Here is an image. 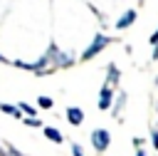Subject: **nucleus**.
<instances>
[{
    "label": "nucleus",
    "mask_w": 158,
    "mask_h": 156,
    "mask_svg": "<svg viewBox=\"0 0 158 156\" xmlns=\"http://www.w3.org/2000/svg\"><path fill=\"white\" fill-rule=\"evenodd\" d=\"M47 54V59H49V64L52 67H72V54H67V52H62L57 45H49V50L44 52Z\"/></svg>",
    "instance_id": "nucleus-1"
},
{
    "label": "nucleus",
    "mask_w": 158,
    "mask_h": 156,
    "mask_svg": "<svg viewBox=\"0 0 158 156\" xmlns=\"http://www.w3.org/2000/svg\"><path fill=\"white\" fill-rule=\"evenodd\" d=\"M106 45H111V37H109V35H101V32H99V35H96V37L91 40V45H89V47H86V50L81 52V59L86 62V59L96 57V54H99V52H101V50H104Z\"/></svg>",
    "instance_id": "nucleus-2"
},
{
    "label": "nucleus",
    "mask_w": 158,
    "mask_h": 156,
    "mask_svg": "<svg viewBox=\"0 0 158 156\" xmlns=\"http://www.w3.org/2000/svg\"><path fill=\"white\" fill-rule=\"evenodd\" d=\"M109 144H111V134L106 129H94L91 131V146L96 149V154H104L109 149Z\"/></svg>",
    "instance_id": "nucleus-3"
},
{
    "label": "nucleus",
    "mask_w": 158,
    "mask_h": 156,
    "mask_svg": "<svg viewBox=\"0 0 158 156\" xmlns=\"http://www.w3.org/2000/svg\"><path fill=\"white\" fill-rule=\"evenodd\" d=\"M136 17H138V12H136L133 7H128V10L116 20V30H126V27H131V25L136 22Z\"/></svg>",
    "instance_id": "nucleus-4"
},
{
    "label": "nucleus",
    "mask_w": 158,
    "mask_h": 156,
    "mask_svg": "<svg viewBox=\"0 0 158 156\" xmlns=\"http://www.w3.org/2000/svg\"><path fill=\"white\" fill-rule=\"evenodd\" d=\"M111 99H114V92H111V87H109V84H104V87H101V92H99V109H101V111H106V109L111 106Z\"/></svg>",
    "instance_id": "nucleus-5"
},
{
    "label": "nucleus",
    "mask_w": 158,
    "mask_h": 156,
    "mask_svg": "<svg viewBox=\"0 0 158 156\" xmlns=\"http://www.w3.org/2000/svg\"><path fill=\"white\" fill-rule=\"evenodd\" d=\"M67 121H69L72 126H79V124L84 121V111H81L79 106H67Z\"/></svg>",
    "instance_id": "nucleus-6"
},
{
    "label": "nucleus",
    "mask_w": 158,
    "mask_h": 156,
    "mask_svg": "<svg viewBox=\"0 0 158 156\" xmlns=\"http://www.w3.org/2000/svg\"><path fill=\"white\" fill-rule=\"evenodd\" d=\"M118 79H121L118 67H116V64H109V67H106V84H109V87H111V84H118Z\"/></svg>",
    "instance_id": "nucleus-7"
},
{
    "label": "nucleus",
    "mask_w": 158,
    "mask_h": 156,
    "mask_svg": "<svg viewBox=\"0 0 158 156\" xmlns=\"http://www.w3.org/2000/svg\"><path fill=\"white\" fill-rule=\"evenodd\" d=\"M42 131H44V136H47L49 141H54V144H62V141H64L62 131H59V129H54V126H42Z\"/></svg>",
    "instance_id": "nucleus-8"
},
{
    "label": "nucleus",
    "mask_w": 158,
    "mask_h": 156,
    "mask_svg": "<svg viewBox=\"0 0 158 156\" xmlns=\"http://www.w3.org/2000/svg\"><path fill=\"white\" fill-rule=\"evenodd\" d=\"M0 111H2V114H10V116H15V119L22 116V111H20L17 104H5V102H0Z\"/></svg>",
    "instance_id": "nucleus-9"
},
{
    "label": "nucleus",
    "mask_w": 158,
    "mask_h": 156,
    "mask_svg": "<svg viewBox=\"0 0 158 156\" xmlns=\"http://www.w3.org/2000/svg\"><path fill=\"white\" fill-rule=\"evenodd\" d=\"M17 106H20V111H22L25 116H35V114H37V109H35V106H30L27 102H20Z\"/></svg>",
    "instance_id": "nucleus-10"
},
{
    "label": "nucleus",
    "mask_w": 158,
    "mask_h": 156,
    "mask_svg": "<svg viewBox=\"0 0 158 156\" xmlns=\"http://www.w3.org/2000/svg\"><path fill=\"white\" fill-rule=\"evenodd\" d=\"M37 104H40L42 109H52V106H54L52 97H44V94H42V97H37Z\"/></svg>",
    "instance_id": "nucleus-11"
},
{
    "label": "nucleus",
    "mask_w": 158,
    "mask_h": 156,
    "mask_svg": "<svg viewBox=\"0 0 158 156\" xmlns=\"http://www.w3.org/2000/svg\"><path fill=\"white\" fill-rule=\"evenodd\" d=\"M123 104H126V94L121 92V94H118V99H116V106H114V116H118V114H121Z\"/></svg>",
    "instance_id": "nucleus-12"
},
{
    "label": "nucleus",
    "mask_w": 158,
    "mask_h": 156,
    "mask_svg": "<svg viewBox=\"0 0 158 156\" xmlns=\"http://www.w3.org/2000/svg\"><path fill=\"white\" fill-rule=\"evenodd\" d=\"M25 124H27V126H32V129H37V126H44V124H42L37 116H25Z\"/></svg>",
    "instance_id": "nucleus-13"
},
{
    "label": "nucleus",
    "mask_w": 158,
    "mask_h": 156,
    "mask_svg": "<svg viewBox=\"0 0 158 156\" xmlns=\"http://www.w3.org/2000/svg\"><path fill=\"white\" fill-rule=\"evenodd\" d=\"M151 144H153V149L158 151V129H151Z\"/></svg>",
    "instance_id": "nucleus-14"
},
{
    "label": "nucleus",
    "mask_w": 158,
    "mask_h": 156,
    "mask_svg": "<svg viewBox=\"0 0 158 156\" xmlns=\"http://www.w3.org/2000/svg\"><path fill=\"white\" fill-rule=\"evenodd\" d=\"M72 156H84V151H81L79 144H72Z\"/></svg>",
    "instance_id": "nucleus-15"
},
{
    "label": "nucleus",
    "mask_w": 158,
    "mask_h": 156,
    "mask_svg": "<svg viewBox=\"0 0 158 156\" xmlns=\"http://www.w3.org/2000/svg\"><path fill=\"white\" fill-rule=\"evenodd\" d=\"M151 45H153V47H156V45H158V30H156V32H153V35H151Z\"/></svg>",
    "instance_id": "nucleus-16"
},
{
    "label": "nucleus",
    "mask_w": 158,
    "mask_h": 156,
    "mask_svg": "<svg viewBox=\"0 0 158 156\" xmlns=\"http://www.w3.org/2000/svg\"><path fill=\"white\" fill-rule=\"evenodd\" d=\"M136 156H146V151H143V146H136Z\"/></svg>",
    "instance_id": "nucleus-17"
},
{
    "label": "nucleus",
    "mask_w": 158,
    "mask_h": 156,
    "mask_svg": "<svg viewBox=\"0 0 158 156\" xmlns=\"http://www.w3.org/2000/svg\"><path fill=\"white\" fill-rule=\"evenodd\" d=\"M0 62H5V57H2V54H0Z\"/></svg>",
    "instance_id": "nucleus-18"
},
{
    "label": "nucleus",
    "mask_w": 158,
    "mask_h": 156,
    "mask_svg": "<svg viewBox=\"0 0 158 156\" xmlns=\"http://www.w3.org/2000/svg\"><path fill=\"white\" fill-rule=\"evenodd\" d=\"M156 84H158V82H156Z\"/></svg>",
    "instance_id": "nucleus-19"
}]
</instances>
